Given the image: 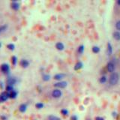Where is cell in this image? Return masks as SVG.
<instances>
[{"instance_id":"6da1fadb","label":"cell","mask_w":120,"mask_h":120,"mask_svg":"<svg viewBox=\"0 0 120 120\" xmlns=\"http://www.w3.org/2000/svg\"><path fill=\"white\" fill-rule=\"evenodd\" d=\"M119 80V75L118 73L113 72L110 74V78H109V83L111 86H115L118 83Z\"/></svg>"},{"instance_id":"7a4b0ae2","label":"cell","mask_w":120,"mask_h":120,"mask_svg":"<svg viewBox=\"0 0 120 120\" xmlns=\"http://www.w3.org/2000/svg\"><path fill=\"white\" fill-rule=\"evenodd\" d=\"M0 71H1V72L2 74H4L9 75L10 71H11L9 65L8 63H3V64H2L1 66H0Z\"/></svg>"},{"instance_id":"3957f363","label":"cell","mask_w":120,"mask_h":120,"mask_svg":"<svg viewBox=\"0 0 120 120\" xmlns=\"http://www.w3.org/2000/svg\"><path fill=\"white\" fill-rule=\"evenodd\" d=\"M68 86V82L65 80L56 82L53 84V86L56 87V89H65Z\"/></svg>"},{"instance_id":"277c9868","label":"cell","mask_w":120,"mask_h":120,"mask_svg":"<svg viewBox=\"0 0 120 120\" xmlns=\"http://www.w3.org/2000/svg\"><path fill=\"white\" fill-rule=\"evenodd\" d=\"M52 97L53 98H60L62 95V92L59 89H55L52 91Z\"/></svg>"},{"instance_id":"5b68a950","label":"cell","mask_w":120,"mask_h":120,"mask_svg":"<svg viewBox=\"0 0 120 120\" xmlns=\"http://www.w3.org/2000/svg\"><path fill=\"white\" fill-rule=\"evenodd\" d=\"M10 98H9V93L7 92L6 91L2 92L1 94H0V103H4L7 101Z\"/></svg>"},{"instance_id":"8992f818","label":"cell","mask_w":120,"mask_h":120,"mask_svg":"<svg viewBox=\"0 0 120 120\" xmlns=\"http://www.w3.org/2000/svg\"><path fill=\"white\" fill-rule=\"evenodd\" d=\"M17 79L15 77H8L7 78V80H6V83L7 85H10V86H14L15 84L17 83Z\"/></svg>"},{"instance_id":"52a82bcc","label":"cell","mask_w":120,"mask_h":120,"mask_svg":"<svg viewBox=\"0 0 120 120\" xmlns=\"http://www.w3.org/2000/svg\"><path fill=\"white\" fill-rule=\"evenodd\" d=\"M11 8L14 11H18L20 8V5L17 1H12L11 2Z\"/></svg>"},{"instance_id":"ba28073f","label":"cell","mask_w":120,"mask_h":120,"mask_svg":"<svg viewBox=\"0 0 120 120\" xmlns=\"http://www.w3.org/2000/svg\"><path fill=\"white\" fill-rule=\"evenodd\" d=\"M107 70L108 72H110V73H113L114 72V71H115V65H114V63L113 62H109L107 63Z\"/></svg>"},{"instance_id":"9c48e42d","label":"cell","mask_w":120,"mask_h":120,"mask_svg":"<svg viewBox=\"0 0 120 120\" xmlns=\"http://www.w3.org/2000/svg\"><path fill=\"white\" fill-rule=\"evenodd\" d=\"M66 77V74H62V73H59V74H56L53 76V79L55 80H57L59 81H62L64 78Z\"/></svg>"},{"instance_id":"30bf717a","label":"cell","mask_w":120,"mask_h":120,"mask_svg":"<svg viewBox=\"0 0 120 120\" xmlns=\"http://www.w3.org/2000/svg\"><path fill=\"white\" fill-rule=\"evenodd\" d=\"M20 65L22 68H28L29 66V62L28 61L27 59H22L20 60Z\"/></svg>"},{"instance_id":"8fae6325","label":"cell","mask_w":120,"mask_h":120,"mask_svg":"<svg viewBox=\"0 0 120 120\" xmlns=\"http://www.w3.org/2000/svg\"><path fill=\"white\" fill-rule=\"evenodd\" d=\"M27 107H28L27 104L23 103V104H21L20 106H19L18 109H19V111L22 112V113H23V112H25L26 110H27Z\"/></svg>"},{"instance_id":"7c38bea8","label":"cell","mask_w":120,"mask_h":120,"mask_svg":"<svg viewBox=\"0 0 120 120\" xmlns=\"http://www.w3.org/2000/svg\"><path fill=\"white\" fill-rule=\"evenodd\" d=\"M56 48L59 51H62L65 50V45L62 42H57L56 44Z\"/></svg>"},{"instance_id":"4fadbf2b","label":"cell","mask_w":120,"mask_h":120,"mask_svg":"<svg viewBox=\"0 0 120 120\" xmlns=\"http://www.w3.org/2000/svg\"><path fill=\"white\" fill-rule=\"evenodd\" d=\"M8 93H9V98L11 99H15L17 97V95H18L17 91H16L15 89L14 90V91L8 92Z\"/></svg>"},{"instance_id":"5bb4252c","label":"cell","mask_w":120,"mask_h":120,"mask_svg":"<svg viewBox=\"0 0 120 120\" xmlns=\"http://www.w3.org/2000/svg\"><path fill=\"white\" fill-rule=\"evenodd\" d=\"M82 67H83V64H82V62H77L76 64H75V65L74 67V69L75 71H78V70L81 69Z\"/></svg>"},{"instance_id":"9a60e30c","label":"cell","mask_w":120,"mask_h":120,"mask_svg":"<svg viewBox=\"0 0 120 120\" xmlns=\"http://www.w3.org/2000/svg\"><path fill=\"white\" fill-rule=\"evenodd\" d=\"M107 52L108 56H110L112 53V47L110 42L107 43Z\"/></svg>"},{"instance_id":"2e32d148","label":"cell","mask_w":120,"mask_h":120,"mask_svg":"<svg viewBox=\"0 0 120 120\" xmlns=\"http://www.w3.org/2000/svg\"><path fill=\"white\" fill-rule=\"evenodd\" d=\"M112 37L116 41H120V32L119 31H116L112 33Z\"/></svg>"},{"instance_id":"e0dca14e","label":"cell","mask_w":120,"mask_h":120,"mask_svg":"<svg viewBox=\"0 0 120 120\" xmlns=\"http://www.w3.org/2000/svg\"><path fill=\"white\" fill-rule=\"evenodd\" d=\"M42 80L45 82H47L50 80V75L48 74H44L42 75Z\"/></svg>"},{"instance_id":"ac0fdd59","label":"cell","mask_w":120,"mask_h":120,"mask_svg":"<svg viewBox=\"0 0 120 120\" xmlns=\"http://www.w3.org/2000/svg\"><path fill=\"white\" fill-rule=\"evenodd\" d=\"M84 49H85V47L83 45H80L77 48V52L79 54H82L84 52Z\"/></svg>"},{"instance_id":"d6986e66","label":"cell","mask_w":120,"mask_h":120,"mask_svg":"<svg viewBox=\"0 0 120 120\" xmlns=\"http://www.w3.org/2000/svg\"><path fill=\"white\" fill-rule=\"evenodd\" d=\"M14 90V88L13 86H10V85H6L5 86V91L7 92H11Z\"/></svg>"},{"instance_id":"ffe728a7","label":"cell","mask_w":120,"mask_h":120,"mask_svg":"<svg viewBox=\"0 0 120 120\" xmlns=\"http://www.w3.org/2000/svg\"><path fill=\"white\" fill-rule=\"evenodd\" d=\"M44 104L42 102H38L35 104V108L38 109V110H41V109L44 108Z\"/></svg>"},{"instance_id":"44dd1931","label":"cell","mask_w":120,"mask_h":120,"mask_svg":"<svg viewBox=\"0 0 120 120\" xmlns=\"http://www.w3.org/2000/svg\"><path fill=\"white\" fill-rule=\"evenodd\" d=\"M61 114L64 116H68L69 114V111L65 108H63L61 110Z\"/></svg>"},{"instance_id":"7402d4cb","label":"cell","mask_w":120,"mask_h":120,"mask_svg":"<svg viewBox=\"0 0 120 120\" xmlns=\"http://www.w3.org/2000/svg\"><path fill=\"white\" fill-rule=\"evenodd\" d=\"M17 63V57L16 56H12L11 57V64L13 65H16Z\"/></svg>"},{"instance_id":"603a6c76","label":"cell","mask_w":120,"mask_h":120,"mask_svg":"<svg viewBox=\"0 0 120 120\" xmlns=\"http://www.w3.org/2000/svg\"><path fill=\"white\" fill-rule=\"evenodd\" d=\"M92 50L94 53H98V52H100V47H98V46H94L92 48Z\"/></svg>"},{"instance_id":"cb8c5ba5","label":"cell","mask_w":120,"mask_h":120,"mask_svg":"<svg viewBox=\"0 0 120 120\" xmlns=\"http://www.w3.org/2000/svg\"><path fill=\"white\" fill-rule=\"evenodd\" d=\"M7 48L9 50L13 51V50H14V49H15V45L14 44H12V43L8 44L7 45Z\"/></svg>"},{"instance_id":"d4e9b609","label":"cell","mask_w":120,"mask_h":120,"mask_svg":"<svg viewBox=\"0 0 120 120\" xmlns=\"http://www.w3.org/2000/svg\"><path fill=\"white\" fill-rule=\"evenodd\" d=\"M107 78L106 76H102V77H101L99 79V82H101V83H105V82H107Z\"/></svg>"},{"instance_id":"484cf974","label":"cell","mask_w":120,"mask_h":120,"mask_svg":"<svg viewBox=\"0 0 120 120\" xmlns=\"http://www.w3.org/2000/svg\"><path fill=\"white\" fill-rule=\"evenodd\" d=\"M8 28V26L7 25H3V26H0V32H2L4 31H5Z\"/></svg>"},{"instance_id":"4316f807","label":"cell","mask_w":120,"mask_h":120,"mask_svg":"<svg viewBox=\"0 0 120 120\" xmlns=\"http://www.w3.org/2000/svg\"><path fill=\"white\" fill-rule=\"evenodd\" d=\"M49 120H60L59 118L56 117L55 116H49Z\"/></svg>"},{"instance_id":"83f0119b","label":"cell","mask_w":120,"mask_h":120,"mask_svg":"<svg viewBox=\"0 0 120 120\" xmlns=\"http://www.w3.org/2000/svg\"><path fill=\"white\" fill-rule=\"evenodd\" d=\"M116 28L117 30L120 31V20H119V21H117L116 22Z\"/></svg>"},{"instance_id":"f1b7e54d","label":"cell","mask_w":120,"mask_h":120,"mask_svg":"<svg viewBox=\"0 0 120 120\" xmlns=\"http://www.w3.org/2000/svg\"><path fill=\"white\" fill-rule=\"evenodd\" d=\"M70 120H78V116L77 115H72L71 116Z\"/></svg>"},{"instance_id":"f546056e","label":"cell","mask_w":120,"mask_h":120,"mask_svg":"<svg viewBox=\"0 0 120 120\" xmlns=\"http://www.w3.org/2000/svg\"><path fill=\"white\" fill-rule=\"evenodd\" d=\"M0 119L1 120H8V117L5 115H2L0 116Z\"/></svg>"},{"instance_id":"4dcf8cb0","label":"cell","mask_w":120,"mask_h":120,"mask_svg":"<svg viewBox=\"0 0 120 120\" xmlns=\"http://www.w3.org/2000/svg\"><path fill=\"white\" fill-rule=\"evenodd\" d=\"M4 87H5V84L3 83L2 81H0V89H3Z\"/></svg>"},{"instance_id":"1f68e13d","label":"cell","mask_w":120,"mask_h":120,"mask_svg":"<svg viewBox=\"0 0 120 120\" xmlns=\"http://www.w3.org/2000/svg\"><path fill=\"white\" fill-rule=\"evenodd\" d=\"M112 117H113V118H116V117H117L118 114H117V112L114 111V112H112Z\"/></svg>"},{"instance_id":"d6a6232c","label":"cell","mask_w":120,"mask_h":120,"mask_svg":"<svg viewBox=\"0 0 120 120\" xmlns=\"http://www.w3.org/2000/svg\"><path fill=\"white\" fill-rule=\"evenodd\" d=\"M95 120H104V119L103 117H101V116H96Z\"/></svg>"},{"instance_id":"836d02e7","label":"cell","mask_w":120,"mask_h":120,"mask_svg":"<svg viewBox=\"0 0 120 120\" xmlns=\"http://www.w3.org/2000/svg\"><path fill=\"white\" fill-rule=\"evenodd\" d=\"M117 4H118L119 5H120V0H118V1H117Z\"/></svg>"},{"instance_id":"e575fe53","label":"cell","mask_w":120,"mask_h":120,"mask_svg":"<svg viewBox=\"0 0 120 120\" xmlns=\"http://www.w3.org/2000/svg\"><path fill=\"white\" fill-rule=\"evenodd\" d=\"M1 47H2V43L0 42V48H1Z\"/></svg>"},{"instance_id":"d590c367","label":"cell","mask_w":120,"mask_h":120,"mask_svg":"<svg viewBox=\"0 0 120 120\" xmlns=\"http://www.w3.org/2000/svg\"><path fill=\"white\" fill-rule=\"evenodd\" d=\"M33 120H37V119H33Z\"/></svg>"},{"instance_id":"8d00e7d4","label":"cell","mask_w":120,"mask_h":120,"mask_svg":"<svg viewBox=\"0 0 120 120\" xmlns=\"http://www.w3.org/2000/svg\"><path fill=\"white\" fill-rule=\"evenodd\" d=\"M88 120H91V119H88Z\"/></svg>"},{"instance_id":"74e56055","label":"cell","mask_w":120,"mask_h":120,"mask_svg":"<svg viewBox=\"0 0 120 120\" xmlns=\"http://www.w3.org/2000/svg\"><path fill=\"white\" fill-rule=\"evenodd\" d=\"M0 33H1V32H0Z\"/></svg>"}]
</instances>
